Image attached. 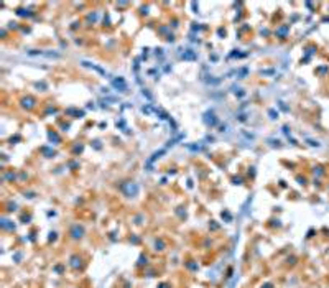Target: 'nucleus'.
I'll return each instance as SVG.
<instances>
[{
  "instance_id": "39448f33",
  "label": "nucleus",
  "mask_w": 329,
  "mask_h": 288,
  "mask_svg": "<svg viewBox=\"0 0 329 288\" xmlns=\"http://www.w3.org/2000/svg\"><path fill=\"white\" fill-rule=\"evenodd\" d=\"M33 102H35V100L33 99H23V107H33Z\"/></svg>"
},
{
  "instance_id": "7ed1b4c3",
  "label": "nucleus",
  "mask_w": 329,
  "mask_h": 288,
  "mask_svg": "<svg viewBox=\"0 0 329 288\" xmlns=\"http://www.w3.org/2000/svg\"><path fill=\"white\" fill-rule=\"evenodd\" d=\"M31 56H46V58H59L58 53H45V51H28Z\"/></svg>"
},
{
  "instance_id": "f03ea898",
  "label": "nucleus",
  "mask_w": 329,
  "mask_h": 288,
  "mask_svg": "<svg viewBox=\"0 0 329 288\" xmlns=\"http://www.w3.org/2000/svg\"><path fill=\"white\" fill-rule=\"evenodd\" d=\"M82 236H84V227L82 225H79V224L73 225V229H71V237L73 239H81Z\"/></svg>"
},
{
  "instance_id": "20e7f679",
  "label": "nucleus",
  "mask_w": 329,
  "mask_h": 288,
  "mask_svg": "<svg viewBox=\"0 0 329 288\" xmlns=\"http://www.w3.org/2000/svg\"><path fill=\"white\" fill-rule=\"evenodd\" d=\"M69 265L73 267V268H79L81 267V258L78 255H73V257L69 258Z\"/></svg>"
},
{
  "instance_id": "423d86ee",
  "label": "nucleus",
  "mask_w": 329,
  "mask_h": 288,
  "mask_svg": "<svg viewBox=\"0 0 329 288\" xmlns=\"http://www.w3.org/2000/svg\"><path fill=\"white\" fill-rule=\"evenodd\" d=\"M163 245H165V244L161 242V241H160V242L156 241V242H155V250H163Z\"/></svg>"
},
{
  "instance_id": "f257e3e1",
  "label": "nucleus",
  "mask_w": 329,
  "mask_h": 288,
  "mask_svg": "<svg viewBox=\"0 0 329 288\" xmlns=\"http://www.w3.org/2000/svg\"><path fill=\"white\" fill-rule=\"evenodd\" d=\"M122 191H123L125 196H128V198H133V196L138 194V186L135 183H125L122 186Z\"/></svg>"
}]
</instances>
